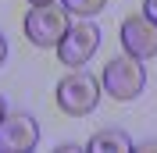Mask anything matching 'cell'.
<instances>
[{
  "label": "cell",
  "instance_id": "52a82bcc",
  "mask_svg": "<svg viewBox=\"0 0 157 153\" xmlns=\"http://www.w3.org/2000/svg\"><path fill=\"white\" fill-rule=\"evenodd\" d=\"M86 150H89V153H107V150L128 153V150H132V139H128L121 128H100V132L86 143Z\"/></svg>",
  "mask_w": 157,
  "mask_h": 153
},
{
  "label": "cell",
  "instance_id": "4fadbf2b",
  "mask_svg": "<svg viewBox=\"0 0 157 153\" xmlns=\"http://www.w3.org/2000/svg\"><path fill=\"white\" fill-rule=\"evenodd\" d=\"M4 114H7V110H4V96H0V118H4Z\"/></svg>",
  "mask_w": 157,
  "mask_h": 153
},
{
  "label": "cell",
  "instance_id": "7c38bea8",
  "mask_svg": "<svg viewBox=\"0 0 157 153\" xmlns=\"http://www.w3.org/2000/svg\"><path fill=\"white\" fill-rule=\"evenodd\" d=\"M29 4H32V7H39V4H54V0H29Z\"/></svg>",
  "mask_w": 157,
  "mask_h": 153
},
{
  "label": "cell",
  "instance_id": "8fae6325",
  "mask_svg": "<svg viewBox=\"0 0 157 153\" xmlns=\"http://www.w3.org/2000/svg\"><path fill=\"white\" fill-rule=\"evenodd\" d=\"M4 57H7V43H4V36H0V64H4Z\"/></svg>",
  "mask_w": 157,
  "mask_h": 153
},
{
  "label": "cell",
  "instance_id": "8992f818",
  "mask_svg": "<svg viewBox=\"0 0 157 153\" xmlns=\"http://www.w3.org/2000/svg\"><path fill=\"white\" fill-rule=\"evenodd\" d=\"M39 125L29 114H4L0 118V153H25L36 150Z\"/></svg>",
  "mask_w": 157,
  "mask_h": 153
},
{
  "label": "cell",
  "instance_id": "277c9868",
  "mask_svg": "<svg viewBox=\"0 0 157 153\" xmlns=\"http://www.w3.org/2000/svg\"><path fill=\"white\" fill-rule=\"evenodd\" d=\"M97 47H100V29L93 21L78 18V21H71L68 32L61 36L57 57H61V64H68V68H82L93 54H97Z\"/></svg>",
  "mask_w": 157,
  "mask_h": 153
},
{
  "label": "cell",
  "instance_id": "9c48e42d",
  "mask_svg": "<svg viewBox=\"0 0 157 153\" xmlns=\"http://www.w3.org/2000/svg\"><path fill=\"white\" fill-rule=\"evenodd\" d=\"M143 14H147V18L157 25V0H143Z\"/></svg>",
  "mask_w": 157,
  "mask_h": 153
},
{
  "label": "cell",
  "instance_id": "5b68a950",
  "mask_svg": "<svg viewBox=\"0 0 157 153\" xmlns=\"http://www.w3.org/2000/svg\"><path fill=\"white\" fill-rule=\"evenodd\" d=\"M121 47H125L128 57H136V61L157 57V25L147 14H128L121 21Z\"/></svg>",
  "mask_w": 157,
  "mask_h": 153
},
{
  "label": "cell",
  "instance_id": "ba28073f",
  "mask_svg": "<svg viewBox=\"0 0 157 153\" xmlns=\"http://www.w3.org/2000/svg\"><path fill=\"white\" fill-rule=\"evenodd\" d=\"M64 7H68V14H75V18H93L97 11H104V0H61Z\"/></svg>",
  "mask_w": 157,
  "mask_h": 153
},
{
  "label": "cell",
  "instance_id": "30bf717a",
  "mask_svg": "<svg viewBox=\"0 0 157 153\" xmlns=\"http://www.w3.org/2000/svg\"><path fill=\"white\" fill-rule=\"evenodd\" d=\"M136 150H143V153H157V139H150V143H139Z\"/></svg>",
  "mask_w": 157,
  "mask_h": 153
},
{
  "label": "cell",
  "instance_id": "3957f363",
  "mask_svg": "<svg viewBox=\"0 0 157 153\" xmlns=\"http://www.w3.org/2000/svg\"><path fill=\"white\" fill-rule=\"evenodd\" d=\"M104 89H107L111 100H136L147 86V71H143V61L136 57H111L104 64Z\"/></svg>",
  "mask_w": 157,
  "mask_h": 153
},
{
  "label": "cell",
  "instance_id": "7a4b0ae2",
  "mask_svg": "<svg viewBox=\"0 0 157 153\" xmlns=\"http://www.w3.org/2000/svg\"><path fill=\"white\" fill-rule=\"evenodd\" d=\"M68 7L64 4H39V7H32L29 14H25V36H29V43L32 47H43V50H50V47H57L61 43V36L68 32Z\"/></svg>",
  "mask_w": 157,
  "mask_h": 153
},
{
  "label": "cell",
  "instance_id": "6da1fadb",
  "mask_svg": "<svg viewBox=\"0 0 157 153\" xmlns=\"http://www.w3.org/2000/svg\"><path fill=\"white\" fill-rule=\"evenodd\" d=\"M54 96H57V107L64 114L82 118V114H89V110L100 103V82L89 75V71L75 68V71H68V75L57 82V93Z\"/></svg>",
  "mask_w": 157,
  "mask_h": 153
}]
</instances>
